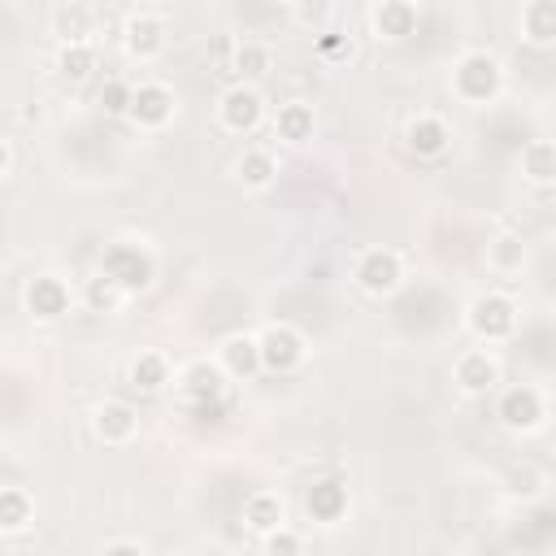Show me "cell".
Segmentation results:
<instances>
[{
  "mask_svg": "<svg viewBox=\"0 0 556 556\" xmlns=\"http://www.w3.org/2000/svg\"><path fill=\"white\" fill-rule=\"evenodd\" d=\"M270 556H300V539L287 535V530H274V535H270Z\"/></svg>",
  "mask_w": 556,
  "mask_h": 556,
  "instance_id": "cell-30",
  "label": "cell"
},
{
  "mask_svg": "<svg viewBox=\"0 0 556 556\" xmlns=\"http://www.w3.org/2000/svg\"><path fill=\"white\" fill-rule=\"evenodd\" d=\"M187 391H192V400H222V374L213 370V365H192V374H187Z\"/></svg>",
  "mask_w": 556,
  "mask_h": 556,
  "instance_id": "cell-19",
  "label": "cell"
},
{
  "mask_svg": "<svg viewBox=\"0 0 556 556\" xmlns=\"http://www.w3.org/2000/svg\"><path fill=\"white\" fill-rule=\"evenodd\" d=\"M457 383L465 391H487L491 383H496V365L487 361V352H470V357H461L457 365Z\"/></svg>",
  "mask_w": 556,
  "mask_h": 556,
  "instance_id": "cell-11",
  "label": "cell"
},
{
  "mask_svg": "<svg viewBox=\"0 0 556 556\" xmlns=\"http://www.w3.org/2000/svg\"><path fill=\"white\" fill-rule=\"evenodd\" d=\"M322 53H344V40H339V35H326V40H322Z\"/></svg>",
  "mask_w": 556,
  "mask_h": 556,
  "instance_id": "cell-33",
  "label": "cell"
},
{
  "mask_svg": "<svg viewBox=\"0 0 556 556\" xmlns=\"http://www.w3.org/2000/svg\"><path fill=\"white\" fill-rule=\"evenodd\" d=\"M457 87H461L465 100H487V96H496V87H500L496 61L483 57V53H478V57H465L461 70H457Z\"/></svg>",
  "mask_w": 556,
  "mask_h": 556,
  "instance_id": "cell-2",
  "label": "cell"
},
{
  "mask_svg": "<svg viewBox=\"0 0 556 556\" xmlns=\"http://www.w3.org/2000/svg\"><path fill=\"white\" fill-rule=\"evenodd\" d=\"M87 9L83 5H70V9H57V27H61V35H66L70 44H79L83 35H87Z\"/></svg>",
  "mask_w": 556,
  "mask_h": 556,
  "instance_id": "cell-25",
  "label": "cell"
},
{
  "mask_svg": "<svg viewBox=\"0 0 556 556\" xmlns=\"http://www.w3.org/2000/svg\"><path fill=\"white\" fill-rule=\"evenodd\" d=\"M409 144H413V153H422V157L444 153V144H448V126L439 122V118H417V122L409 126Z\"/></svg>",
  "mask_w": 556,
  "mask_h": 556,
  "instance_id": "cell-10",
  "label": "cell"
},
{
  "mask_svg": "<svg viewBox=\"0 0 556 556\" xmlns=\"http://www.w3.org/2000/svg\"><path fill=\"white\" fill-rule=\"evenodd\" d=\"M470 322H474V331L478 335H487V339H504L513 331V305L504 296H483L474 305L470 313Z\"/></svg>",
  "mask_w": 556,
  "mask_h": 556,
  "instance_id": "cell-3",
  "label": "cell"
},
{
  "mask_svg": "<svg viewBox=\"0 0 556 556\" xmlns=\"http://www.w3.org/2000/svg\"><path fill=\"white\" fill-rule=\"evenodd\" d=\"M170 109H174V96L166 92V87H157V83H148V87H139V92H131V113L144 126H161L170 118Z\"/></svg>",
  "mask_w": 556,
  "mask_h": 556,
  "instance_id": "cell-7",
  "label": "cell"
},
{
  "mask_svg": "<svg viewBox=\"0 0 556 556\" xmlns=\"http://www.w3.org/2000/svg\"><path fill=\"white\" fill-rule=\"evenodd\" d=\"M265 66H270V53H265V48H257V44H244V48L235 53V70L248 74V79L265 74Z\"/></svg>",
  "mask_w": 556,
  "mask_h": 556,
  "instance_id": "cell-27",
  "label": "cell"
},
{
  "mask_svg": "<svg viewBox=\"0 0 556 556\" xmlns=\"http://www.w3.org/2000/svg\"><path fill=\"white\" fill-rule=\"evenodd\" d=\"M131 48L135 53H157L161 48V22H153V18H139V22H131Z\"/></svg>",
  "mask_w": 556,
  "mask_h": 556,
  "instance_id": "cell-23",
  "label": "cell"
},
{
  "mask_svg": "<svg viewBox=\"0 0 556 556\" xmlns=\"http://www.w3.org/2000/svg\"><path fill=\"white\" fill-rule=\"evenodd\" d=\"M539 413H543V409H539V396H535L530 387H513L509 396L500 400V417H504L509 426H535Z\"/></svg>",
  "mask_w": 556,
  "mask_h": 556,
  "instance_id": "cell-9",
  "label": "cell"
},
{
  "mask_svg": "<svg viewBox=\"0 0 556 556\" xmlns=\"http://www.w3.org/2000/svg\"><path fill=\"white\" fill-rule=\"evenodd\" d=\"M239 174H244L248 187H265V183L274 179V161L265 157V153H248L244 161H239Z\"/></svg>",
  "mask_w": 556,
  "mask_h": 556,
  "instance_id": "cell-24",
  "label": "cell"
},
{
  "mask_svg": "<svg viewBox=\"0 0 556 556\" xmlns=\"http://www.w3.org/2000/svg\"><path fill=\"white\" fill-rule=\"evenodd\" d=\"M222 118L226 126H235V131H248V126H257L261 118V96L248 92V87H235V92L222 96Z\"/></svg>",
  "mask_w": 556,
  "mask_h": 556,
  "instance_id": "cell-8",
  "label": "cell"
},
{
  "mask_svg": "<svg viewBox=\"0 0 556 556\" xmlns=\"http://www.w3.org/2000/svg\"><path fill=\"white\" fill-rule=\"evenodd\" d=\"M105 556H139V548H131V543H118V548H109Z\"/></svg>",
  "mask_w": 556,
  "mask_h": 556,
  "instance_id": "cell-34",
  "label": "cell"
},
{
  "mask_svg": "<svg viewBox=\"0 0 556 556\" xmlns=\"http://www.w3.org/2000/svg\"><path fill=\"white\" fill-rule=\"evenodd\" d=\"M118 296H122V292L109 283L105 274L92 278V287H87V300H92V309H113V305H118Z\"/></svg>",
  "mask_w": 556,
  "mask_h": 556,
  "instance_id": "cell-28",
  "label": "cell"
},
{
  "mask_svg": "<svg viewBox=\"0 0 556 556\" xmlns=\"http://www.w3.org/2000/svg\"><path fill=\"white\" fill-rule=\"evenodd\" d=\"M96 66V57H92V48H83V44H66V53H61V74L66 79H87Z\"/></svg>",
  "mask_w": 556,
  "mask_h": 556,
  "instance_id": "cell-22",
  "label": "cell"
},
{
  "mask_svg": "<svg viewBox=\"0 0 556 556\" xmlns=\"http://www.w3.org/2000/svg\"><path fill=\"white\" fill-rule=\"evenodd\" d=\"M100 105H105L109 113H126V109H131V87H126V83H105Z\"/></svg>",
  "mask_w": 556,
  "mask_h": 556,
  "instance_id": "cell-29",
  "label": "cell"
},
{
  "mask_svg": "<svg viewBox=\"0 0 556 556\" xmlns=\"http://www.w3.org/2000/svg\"><path fill=\"white\" fill-rule=\"evenodd\" d=\"M526 174H530V179H535V183H552V144H535V148H530V153H526Z\"/></svg>",
  "mask_w": 556,
  "mask_h": 556,
  "instance_id": "cell-26",
  "label": "cell"
},
{
  "mask_svg": "<svg viewBox=\"0 0 556 556\" xmlns=\"http://www.w3.org/2000/svg\"><path fill=\"white\" fill-rule=\"evenodd\" d=\"M244 517H248L252 530H261V535H274L278 522H283V504H278V496H252Z\"/></svg>",
  "mask_w": 556,
  "mask_h": 556,
  "instance_id": "cell-13",
  "label": "cell"
},
{
  "mask_svg": "<svg viewBox=\"0 0 556 556\" xmlns=\"http://www.w3.org/2000/svg\"><path fill=\"white\" fill-rule=\"evenodd\" d=\"M222 413H226V400H200V404H196V417H200V422H222Z\"/></svg>",
  "mask_w": 556,
  "mask_h": 556,
  "instance_id": "cell-32",
  "label": "cell"
},
{
  "mask_svg": "<svg viewBox=\"0 0 556 556\" xmlns=\"http://www.w3.org/2000/svg\"><path fill=\"white\" fill-rule=\"evenodd\" d=\"M374 22H378V31H383V35H409L417 27V9L404 5V0H391V5H383L374 14Z\"/></svg>",
  "mask_w": 556,
  "mask_h": 556,
  "instance_id": "cell-14",
  "label": "cell"
},
{
  "mask_svg": "<svg viewBox=\"0 0 556 556\" xmlns=\"http://www.w3.org/2000/svg\"><path fill=\"white\" fill-rule=\"evenodd\" d=\"M261 361L270 365V370H292V365L305 357V348H300V339L287 331V326H274V331H265V339L257 344Z\"/></svg>",
  "mask_w": 556,
  "mask_h": 556,
  "instance_id": "cell-4",
  "label": "cell"
},
{
  "mask_svg": "<svg viewBox=\"0 0 556 556\" xmlns=\"http://www.w3.org/2000/svg\"><path fill=\"white\" fill-rule=\"evenodd\" d=\"M96 431L118 444V439H126V435L135 431V413L122 409V404H105V409L96 413Z\"/></svg>",
  "mask_w": 556,
  "mask_h": 556,
  "instance_id": "cell-16",
  "label": "cell"
},
{
  "mask_svg": "<svg viewBox=\"0 0 556 556\" xmlns=\"http://www.w3.org/2000/svg\"><path fill=\"white\" fill-rule=\"evenodd\" d=\"M357 278L365 292H391L400 278V261L391 252H365L361 265H357Z\"/></svg>",
  "mask_w": 556,
  "mask_h": 556,
  "instance_id": "cell-5",
  "label": "cell"
},
{
  "mask_svg": "<svg viewBox=\"0 0 556 556\" xmlns=\"http://www.w3.org/2000/svg\"><path fill=\"white\" fill-rule=\"evenodd\" d=\"M522 22H526V35H530V40H535V44H548L552 35H556V5H552V0H539V5L526 9Z\"/></svg>",
  "mask_w": 556,
  "mask_h": 556,
  "instance_id": "cell-17",
  "label": "cell"
},
{
  "mask_svg": "<svg viewBox=\"0 0 556 556\" xmlns=\"http://www.w3.org/2000/svg\"><path fill=\"white\" fill-rule=\"evenodd\" d=\"M27 517H31V500L22 496V491H14V487L0 491V530L27 526Z\"/></svg>",
  "mask_w": 556,
  "mask_h": 556,
  "instance_id": "cell-18",
  "label": "cell"
},
{
  "mask_svg": "<svg viewBox=\"0 0 556 556\" xmlns=\"http://www.w3.org/2000/svg\"><path fill=\"white\" fill-rule=\"evenodd\" d=\"M27 305L35 318H61L70 309V292L61 278H35L31 292H27Z\"/></svg>",
  "mask_w": 556,
  "mask_h": 556,
  "instance_id": "cell-6",
  "label": "cell"
},
{
  "mask_svg": "<svg viewBox=\"0 0 556 556\" xmlns=\"http://www.w3.org/2000/svg\"><path fill=\"white\" fill-rule=\"evenodd\" d=\"M131 383H135L139 391H157L161 383H166V361L153 357V352H148V357H139V361L131 365Z\"/></svg>",
  "mask_w": 556,
  "mask_h": 556,
  "instance_id": "cell-21",
  "label": "cell"
},
{
  "mask_svg": "<svg viewBox=\"0 0 556 556\" xmlns=\"http://www.w3.org/2000/svg\"><path fill=\"white\" fill-rule=\"evenodd\" d=\"M5 166H9V148L0 144V174H5Z\"/></svg>",
  "mask_w": 556,
  "mask_h": 556,
  "instance_id": "cell-35",
  "label": "cell"
},
{
  "mask_svg": "<svg viewBox=\"0 0 556 556\" xmlns=\"http://www.w3.org/2000/svg\"><path fill=\"white\" fill-rule=\"evenodd\" d=\"M105 278L118 292H144L153 283V261H148V252H139L131 244H113L105 252Z\"/></svg>",
  "mask_w": 556,
  "mask_h": 556,
  "instance_id": "cell-1",
  "label": "cell"
},
{
  "mask_svg": "<svg viewBox=\"0 0 556 556\" xmlns=\"http://www.w3.org/2000/svg\"><path fill=\"white\" fill-rule=\"evenodd\" d=\"M344 509H348V496L339 483H318L309 491V513L318 517V522H335Z\"/></svg>",
  "mask_w": 556,
  "mask_h": 556,
  "instance_id": "cell-12",
  "label": "cell"
},
{
  "mask_svg": "<svg viewBox=\"0 0 556 556\" xmlns=\"http://www.w3.org/2000/svg\"><path fill=\"white\" fill-rule=\"evenodd\" d=\"M226 365H231V374L248 378V374L261 365L257 344H252V339H231V344H226Z\"/></svg>",
  "mask_w": 556,
  "mask_h": 556,
  "instance_id": "cell-20",
  "label": "cell"
},
{
  "mask_svg": "<svg viewBox=\"0 0 556 556\" xmlns=\"http://www.w3.org/2000/svg\"><path fill=\"white\" fill-rule=\"evenodd\" d=\"M278 135L292 139V144H305V139L313 135V109L309 105H287L283 113H278Z\"/></svg>",
  "mask_w": 556,
  "mask_h": 556,
  "instance_id": "cell-15",
  "label": "cell"
},
{
  "mask_svg": "<svg viewBox=\"0 0 556 556\" xmlns=\"http://www.w3.org/2000/svg\"><path fill=\"white\" fill-rule=\"evenodd\" d=\"M522 261V244L517 239H500L496 244V265H517Z\"/></svg>",
  "mask_w": 556,
  "mask_h": 556,
  "instance_id": "cell-31",
  "label": "cell"
}]
</instances>
